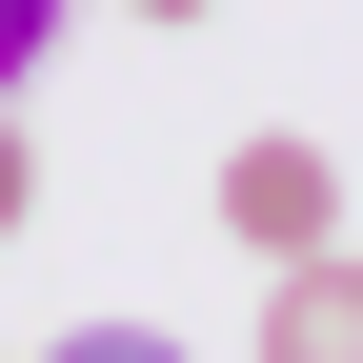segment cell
<instances>
[{"label":"cell","instance_id":"obj_1","mask_svg":"<svg viewBox=\"0 0 363 363\" xmlns=\"http://www.w3.org/2000/svg\"><path fill=\"white\" fill-rule=\"evenodd\" d=\"M222 222H242L262 262H303V242H343V162L303 142V121H262V142L222 162Z\"/></svg>","mask_w":363,"mask_h":363},{"label":"cell","instance_id":"obj_2","mask_svg":"<svg viewBox=\"0 0 363 363\" xmlns=\"http://www.w3.org/2000/svg\"><path fill=\"white\" fill-rule=\"evenodd\" d=\"M262 363H363V262L343 242H303L283 283H262Z\"/></svg>","mask_w":363,"mask_h":363},{"label":"cell","instance_id":"obj_3","mask_svg":"<svg viewBox=\"0 0 363 363\" xmlns=\"http://www.w3.org/2000/svg\"><path fill=\"white\" fill-rule=\"evenodd\" d=\"M61 21H81V0H0V101H21V81L61 61Z\"/></svg>","mask_w":363,"mask_h":363},{"label":"cell","instance_id":"obj_4","mask_svg":"<svg viewBox=\"0 0 363 363\" xmlns=\"http://www.w3.org/2000/svg\"><path fill=\"white\" fill-rule=\"evenodd\" d=\"M40 222V142H21V101H0V242Z\"/></svg>","mask_w":363,"mask_h":363},{"label":"cell","instance_id":"obj_5","mask_svg":"<svg viewBox=\"0 0 363 363\" xmlns=\"http://www.w3.org/2000/svg\"><path fill=\"white\" fill-rule=\"evenodd\" d=\"M40 363H182L162 323H81V343H40Z\"/></svg>","mask_w":363,"mask_h":363},{"label":"cell","instance_id":"obj_6","mask_svg":"<svg viewBox=\"0 0 363 363\" xmlns=\"http://www.w3.org/2000/svg\"><path fill=\"white\" fill-rule=\"evenodd\" d=\"M142 21H222V0H142Z\"/></svg>","mask_w":363,"mask_h":363}]
</instances>
